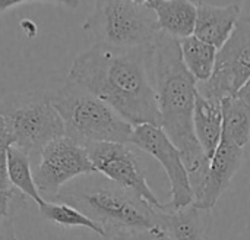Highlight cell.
I'll list each match as a JSON object with an SVG mask.
<instances>
[{"label":"cell","instance_id":"cell-9","mask_svg":"<svg viewBox=\"0 0 250 240\" xmlns=\"http://www.w3.org/2000/svg\"><path fill=\"white\" fill-rule=\"evenodd\" d=\"M129 144L149 154L163 166L170 182V201L164 204L167 208L193 205L195 194L182 153L160 126L148 123L133 126Z\"/></svg>","mask_w":250,"mask_h":240},{"label":"cell","instance_id":"cell-15","mask_svg":"<svg viewBox=\"0 0 250 240\" xmlns=\"http://www.w3.org/2000/svg\"><path fill=\"white\" fill-rule=\"evenodd\" d=\"M193 129L205 157L211 160L223 138L221 101L205 98L198 92L193 110Z\"/></svg>","mask_w":250,"mask_h":240},{"label":"cell","instance_id":"cell-13","mask_svg":"<svg viewBox=\"0 0 250 240\" xmlns=\"http://www.w3.org/2000/svg\"><path fill=\"white\" fill-rule=\"evenodd\" d=\"M211 214L195 205L167 208L161 213L160 240H211Z\"/></svg>","mask_w":250,"mask_h":240},{"label":"cell","instance_id":"cell-23","mask_svg":"<svg viewBox=\"0 0 250 240\" xmlns=\"http://www.w3.org/2000/svg\"><path fill=\"white\" fill-rule=\"evenodd\" d=\"M240 100H243L248 106L250 107V78L248 79V82L242 87V89L236 94Z\"/></svg>","mask_w":250,"mask_h":240},{"label":"cell","instance_id":"cell-21","mask_svg":"<svg viewBox=\"0 0 250 240\" xmlns=\"http://www.w3.org/2000/svg\"><path fill=\"white\" fill-rule=\"evenodd\" d=\"M28 1H53V3H60L69 9H76L81 4V0H0V13L22 4V3H28Z\"/></svg>","mask_w":250,"mask_h":240},{"label":"cell","instance_id":"cell-11","mask_svg":"<svg viewBox=\"0 0 250 240\" xmlns=\"http://www.w3.org/2000/svg\"><path fill=\"white\" fill-rule=\"evenodd\" d=\"M243 158L245 148L221 139L215 154L209 160L208 172L198 195L195 196L193 205L201 210L211 211L240 170Z\"/></svg>","mask_w":250,"mask_h":240},{"label":"cell","instance_id":"cell-20","mask_svg":"<svg viewBox=\"0 0 250 240\" xmlns=\"http://www.w3.org/2000/svg\"><path fill=\"white\" fill-rule=\"evenodd\" d=\"M12 145V133L0 116V214H10V204L15 196V188L10 183L7 172V153Z\"/></svg>","mask_w":250,"mask_h":240},{"label":"cell","instance_id":"cell-1","mask_svg":"<svg viewBox=\"0 0 250 240\" xmlns=\"http://www.w3.org/2000/svg\"><path fill=\"white\" fill-rule=\"evenodd\" d=\"M67 81L101 98L132 126L161 125L151 48H116L94 43L75 57Z\"/></svg>","mask_w":250,"mask_h":240},{"label":"cell","instance_id":"cell-22","mask_svg":"<svg viewBox=\"0 0 250 240\" xmlns=\"http://www.w3.org/2000/svg\"><path fill=\"white\" fill-rule=\"evenodd\" d=\"M0 240H16L10 214H0Z\"/></svg>","mask_w":250,"mask_h":240},{"label":"cell","instance_id":"cell-8","mask_svg":"<svg viewBox=\"0 0 250 240\" xmlns=\"http://www.w3.org/2000/svg\"><path fill=\"white\" fill-rule=\"evenodd\" d=\"M250 78V23L239 21L227 43L218 50L212 76L198 85V92L209 100L234 97Z\"/></svg>","mask_w":250,"mask_h":240},{"label":"cell","instance_id":"cell-12","mask_svg":"<svg viewBox=\"0 0 250 240\" xmlns=\"http://www.w3.org/2000/svg\"><path fill=\"white\" fill-rule=\"evenodd\" d=\"M240 21V6H215L204 1L196 4V21L193 35L220 50L236 29Z\"/></svg>","mask_w":250,"mask_h":240},{"label":"cell","instance_id":"cell-3","mask_svg":"<svg viewBox=\"0 0 250 240\" xmlns=\"http://www.w3.org/2000/svg\"><path fill=\"white\" fill-rule=\"evenodd\" d=\"M56 201L66 202L91 218L104 240H160L161 236L164 207L151 205L100 173L72 180Z\"/></svg>","mask_w":250,"mask_h":240},{"label":"cell","instance_id":"cell-2","mask_svg":"<svg viewBox=\"0 0 250 240\" xmlns=\"http://www.w3.org/2000/svg\"><path fill=\"white\" fill-rule=\"evenodd\" d=\"M151 66L160 110V128L182 153L196 196L209 166L193 129L198 81L183 62L180 41L163 31L151 47Z\"/></svg>","mask_w":250,"mask_h":240},{"label":"cell","instance_id":"cell-6","mask_svg":"<svg viewBox=\"0 0 250 240\" xmlns=\"http://www.w3.org/2000/svg\"><path fill=\"white\" fill-rule=\"evenodd\" d=\"M0 116L4 119L13 145L37 157L48 144L66 136L64 125L48 98V92H29L0 100Z\"/></svg>","mask_w":250,"mask_h":240},{"label":"cell","instance_id":"cell-18","mask_svg":"<svg viewBox=\"0 0 250 240\" xmlns=\"http://www.w3.org/2000/svg\"><path fill=\"white\" fill-rule=\"evenodd\" d=\"M7 172L10 183L22 195L31 198L37 205H41L45 201L37 189L31 166V157L15 145H12L7 153Z\"/></svg>","mask_w":250,"mask_h":240},{"label":"cell","instance_id":"cell-14","mask_svg":"<svg viewBox=\"0 0 250 240\" xmlns=\"http://www.w3.org/2000/svg\"><path fill=\"white\" fill-rule=\"evenodd\" d=\"M155 16L163 32L182 40L193 35L196 4L190 0H149L145 3Z\"/></svg>","mask_w":250,"mask_h":240},{"label":"cell","instance_id":"cell-10","mask_svg":"<svg viewBox=\"0 0 250 240\" xmlns=\"http://www.w3.org/2000/svg\"><path fill=\"white\" fill-rule=\"evenodd\" d=\"M86 151L97 173L135 192L151 205L157 208L164 207L149 188L145 166L129 144L98 142L88 145Z\"/></svg>","mask_w":250,"mask_h":240},{"label":"cell","instance_id":"cell-24","mask_svg":"<svg viewBox=\"0 0 250 240\" xmlns=\"http://www.w3.org/2000/svg\"><path fill=\"white\" fill-rule=\"evenodd\" d=\"M240 21L250 23V0H243L240 6Z\"/></svg>","mask_w":250,"mask_h":240},{"label":"cell","instance_id":"cell-25","mask_svg":"<svg viewBox=\"0 0 250 240\" xmlns=\"http://www.w3.org/2000/svg\"><path fill=\"white\" fill-rule=\"evenodd\" d=\"M130 1H133V3H138V4H145V3H148L149 0H130Z\"/></svg>","mask_w":250,"mask_h":240},{"label":"cell","instance_id":"cell-4","mask_svg":"<svg viewBox=\"0 0 250 240\" xmlns=\"http://www.w3.org/2000/svg\"><path fill=\"white\" fill-rule=\"evenodd\" d=\"M48 98L63 120L66 136L81 147L98 142L129 144L133 126L81 85L66 81L62 88L50 91Z\"/></svg>","mask_w":250,"mask_h":240},{"label":"cell","instance_id":"cell-5","mask_svg":"<svg viewBox=\"0 0 250 240\" xmlns=\"http://www.w3.org/2000/svg\"><path fill=\"white\" fill-rule=\"evenodd\" d=\"M82 29L95 43L116 48H151L161 32L155 13L130 0H95Z\"/></svg>","mask_w":250,"mask_h":240},{"label":"cell","instance_id":"cell-17","mask_svg":"<svg viewBox=\"0 0 250 240\" xmlns=\"http://www.w3.org/2000/svg\"><path fill=\"white\" fill-rule=\"evenodd\" d=\"M183 62L198 82H205L212 76L218 50L195 35L179 40Z\"/></svg>","mask_w":250,"mask_h":240},{"label":"cell","instance_id":"cell-19","mask_svg":"<svg viewBox=\"0 0 250 240\" xmlns=\"http://www.w3.org/2000/svg\"><path fill=\"white\" fill-rule=\"evenodd\" d=\"M38 210H40V216L44 220L51 221L57 226H62L64 229L83 227V229H88V230L97 233L98 236H101L100 227L91 218H88L78 208H75L66 202L44 201L41 205H38Z\"/></svg>","mask_w":250,"mask_h":240},{"label":"cell","instance_id":"cell-7","mask_svg":"<svg viewBox=\"0 0 250 240\" xmlns=\"http://www.w3.org/2000/svg\"><path fill=\"white\" fill-rule=\"evenodd\" d=\"M34 180L40 195L45 201H56L60 191L72 180L97 173L85 147L73 142L67 136L48 144L38 155Z\"/></svg>","mask_w":250,"mask_h":240},{"label":"cell","instance_id":"cell-16","mask_svg":"<svg viewBox=\"0 0 250 240\" xmlns=\"http://www.w3.org/2000/svg\"><path fill=\"white\" fill-rule=\"evenodd\" d=\"M223 111V138L240 148H245L250 139V107L237 95L221 101Z\"/></svg>","mask_w":250,"mask_h":240}]
</instances>
